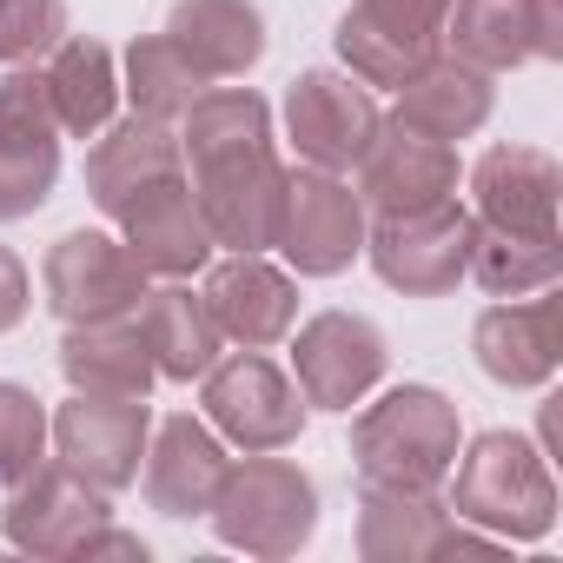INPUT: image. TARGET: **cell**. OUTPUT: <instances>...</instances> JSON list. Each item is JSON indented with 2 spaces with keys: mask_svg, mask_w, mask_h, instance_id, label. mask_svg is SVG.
Here are the masks:
<instances>
[{
  "mask_svg": "<svg viewBox=\"0 0 563 563\" xmlns=\"http://www.w3.org/2000/svg\"><path fill=\"white\" fill-rule=\"evenodd\" d=\"M166 41L192 60L199 80H239L265 54V21L252 0H179Z\"/></svg>",
  "mask_w": 563,
  "mask_h": 563,
  "instance_id": "cb8c5ba5",
  "label": "cell"
},
{
  "mask_svg": "<svg viewBox=\"0 0 563 563\" xmlns=\"http://www.w3.org/2000/svg\"><path fill=\"white\" fill-rule=\"evenodd\" d=\"M451 0H352L339 21V60L365 87H405L424 60H438Z\"/></svg>",
  "mask_w": 563,
  "mask_h": 563,
  "instance_id": "9c48e42d",
  "label": "cell"
},
{
  "mask_svg": "<svg viewBox=\"0 0 563 563\" xmlns=\"http://www.w3.org/2000/svg\"><path fill=\"white\" fill-rule=\"evenodd\" d=\"M199 299H206L219 339H232V345H245V352L278 345V339L292 332V319H299V286H292L278 265H265V252H232V258H219Z\"/></svg>",
  "mask_w": 563,
  "mask_h": 563,
  "instance_id": "d6986e66",
  "label": "cell"
},
{
  "mask_svg": "<svg viewBox=\"0 0 563 563\" xmlns=\"http://www.w3.org/2000/svg\"><path fill=\"white\" fill-rule=\"evenodd\" d=\"M352 457L365 484L385 490H438L457 457V405L431 385H398L352 424Z\"/></svg>",
  "mask_w": 563,
  "mask_h": 563,
  "instance_id": "3957f363",
  "label": "cell"
},
{
  "mask_svg": "<svg viewBox=\"0 0 563 563\" xmlns=\"http://www.w3.org/2000/svg\"><path fill=\"white\" fill-rule=\"evenodd\" d=\"M358 550L372 563H411V556H457V550H497V537L464 530V517H451V504H438V490H385L365 484L358 497Z\"/></svg>",
  "mask_w": 563,
  "mask_h": 563,
  "instance_id": "5bb4252c",
  "label": "cell"
},
{
  "mask_svg": "<svg viewBox=\"0 0 563 563\" xmlns=\"http://www.w3.org/2000/svg\"><path fill=\"white\" fill-rule=\"evenodd\" d=\"M41 80H47L60 133H74V140H93L120 107V74H113V54L100 41H60L47 54Z\"/></svg>",
  "mask_w": 563,
  "mask_h": 563,
  "instance_id": "83f0119b",
  "label": "cell"
},
{
  "mask_svg": "<svg viewBox=\"0 0 563 563\" xmlns=\"http://www.w3.org/2000/svg\"><path fill=\"white\" fill-rule=\"evenodd\" d=\"M107 523H113L107 490H93L87 477H74L60 457L34 464L8 490V510H0V537H8L14 550H34V556H87V543Z\"/></svg>",
  "mask_w": 563,
  "mask_h": 563,
  "instance_id": "30bf717a",
  "label": "cell"
},
{
  "mask_svg": "<svg viewBox=\"0 0 563 563\" xmlns=\"http://www.w3.org/2000/svg\"><path fill=\"white\" fill-rule=\"evenodd\" d=\"M146 438H153V411L146 398H100V391H74L54 418V457L87 477L93 490H126L140 477V457H146Z\"/></svg>",
  "mask_w": 563,
  "mask_h": 563,
  "instance_id": "8fae6325",
  "label": "cell"
},
{
  "mask_svg": "<svg viewBox=\"0 0 563 563\" xmlns=\"http://www.w3.org/2000/svg\"><path fill=\"white\" fill-rule=\"evenodd\" d=\"M378 126H385V113L365 93V80H352V74L319 67V74H299L286 93V133H292L299 159L319 173H352L365 159V146L378 140Z\"/></svg>",
  "mask_w": 563,
  "mask_h": 563,
  "instance_id": "4fadbf2b",
  "label": "cell"
},
{
  "mask_svg": "<svg viewBox=\"0 0 563 563\" xmlns=\"http://www.w3.org/2000/svg\"><path fill=\"white\" fill-rule=\"evenodd\" d=\"M133 325H140V339H146L159 378H179V385L206 378V365H212L219 345H225L219 325H212V312H206V299H199L192 286H179V278H166V286H146V292H140Z\"/></svg>",
  "mask_w": 563,
  "mask_h": 563,
  "instance_id": "603a6c76",
  "label": "cell"
},
{
  "mask_svg": "<svg viewBox=\"0 0 563 563\" xmlns=\"http://www.w3.org/2000/svg\"><path fill=\"white\" fill-rule=\"evenodd\" d=\"M179 159L192 199L212 225V245L265 252L286 212V166L272 153V107L252 87L199 93L179 113Z\"/></svg>",
  "mask_w": 563,
  "mask_h": 563,
  "instance_id": "6da1fadb",
  "label": "cell"
},
{
  "mask_svg": "<svg viewBox=\"0 0 563 563\" xmlns=\"http://www.w3.org/2000/svg\"><path fill=\"white\" fill-rule=\"evenodd\" d=\"M212 530L232 550L252 556H292L312 530H319V490L292 457H265L245 451V464H225L212 504H206Z\"/></svg>",
  "mask_w": 563,
  "mask_h": 563,
  "instance_id": "277c9868",
  "label": "cell"
},
{
  "mask_svg": "<svg viewBox=\"0 0 563 563\" xmlns=\"http://www.w3.org/2000/svg\"><path fill=\"white\" fill-rule=\"evenodd\" d=\"M206 418L239 451H286L306 431V398L272 358L232 352L206 365Z\"/></svg>",
  "mask_w": 563,
  "mask_h": 563,
  "instance_id": "52a82bcc",
  "label": "cell"
},
{
  "mask_svg": "<svg viewBox=\"0 0 563 563\" xmlns=\"http://www.w3.org/2000/svg\"><path fill=\"white\" fill-rule=\"evenodd\" d=\"M358 199L372 212H424L457 199V153L444 140H424L411 126H378V140L358 159Z\"/></svg>",
  "mask_w": 563,
  "mask_h": 563,
  "instance_id": "ffe728a7",
  "label": "cell"
},
{
  "mask_svg": "<svg viewBox=\"0 0 563 563\" xmlns=\"http://www.w3.org/2000/svg\"><path fill=\"white\" fill-rule=\"evenodd\" d=\"M67 41V0H0V67H34Z\"/></svg>",
  "mask_w": 563,
  "mask_h": 563,
  "instance_id": "4dcf8cb0",
  "label": "cell"
},
{
  "mask_svg": "<svg viewBox=\"0 0 563 563\" xmlns=\"http://www.w3.org/2000/svg\"><path fill=\"white\" fill-rule=\"evenodd\" d=\"M219 477H225V444L212 438V424H199L192 411L153 424L146 457H140V484H146L153 510H166V517H206Z\"/></svg>",
  "mask_w": 563,
  "mask_h": 563,
  "instance_id": "44dd1931",
  "label": "cell"
},
{
  "mask_svg": "<svg viewBox=\"0 0 563 563\" xmlns=\"http://www.w3.org/2000/svg\"><path fill=\"white\" fill-rule=\"evenodd\" d=\"M60 372H67L74 391H100V398H146L153 378H159L133 312L126 319H100V325H67Z\"/></svg>",
  "mask_w": 563,
  "mask_h": 563,
  "instance_id": "d4e9b609",
  "label": "cell"
},
{
  "mask_svg": "<svg viewBox=\"0 0 563 563\" xmlns=\"http://www.w3.org/2000/svg\"><path fill=\"white\" fill-rule=\"evenodd\" d=\"M490 120V74L464 67V60H424L405 87H398V126L424 133V140H471Z\"/></svg>",
  "mask_w": 563,
  "mask_h": 563,
  "instance_id": "484cf974",
  "label": "cell"
},
{
  "mask_svg": "<svg viewBox=\"0 0 563 563\" xmlns=\"http://www.w3.org/2000/svg\"><path fill=\"white\" fill-rule=\"evenodd\" d=\"M471 345H477L484 378H497V385H510V391L550 385L556 365H563V299H556V286L523 292V299H510V306H490V312L477 319Z\"/></svg>",
  "mask_w": 563,
  "mask_h": 563,
  "instance_id": "ac0fdd59",
  "label": "cell"
},
{
  "mask_svg": "<svg viewBox=\"0 0 563 563\" xmlns=\"http://www.w3.org/2000/svg\"><path fill=\"white\" fill-rule=\"evenodd\" d=\"M206 87H212V80H199L192 60H186L166 34H146V41L126 47V87H120V93L133 100V113H146V120H179Z\"/></svg>",
  "mask_w": 563,
  "mask_h": 563,
  "instance_id": "f546056e",
  "label": "cell"
},
{
  "mask_svg": "<svg viewBox=\"0 0 563 563\" xmlns=\"http://www.w3.org/2000/svg\"><path fill=\"white\" fill-rule=\"evenodd\" d=\"M173 173H186L173 120H146V113H133V120H107V126L93 133V153H87V192H93V206H100L107 219H113L133 192H146V186H159V179H173Z\"/></svg>",
  "mask_w": 563,
  "mask_h": 563,
  "instance_id": "7402d4cb",
  "label": "cell"
},
{
  "mask_svg": "<svg viewBox=\"0 0 563 563\" xmlns=\"http://www.w3.org/2000/svg\"><path fill=\"white\" fill-rule=\"evenodd\" d=\"M537 14V60H556L563 54V0H530Z\"/></svg>",
  "mask_w": 563,
  "mask_h": 563,
  "instance_id": "836d02e7",
  "label": "cell"
},
{
  "mask_svg": "<svg viewBox=\"0 0 563 563\" xmlns=\"http://www.w3.org/2000/svg\"><path fill=\"white\" fill-rule=\"evenodd\" d=\"M444 41H451V60L477 74H510L537 60V14L530 0H451Z\"/></svg>",
  "mask_w": 563,
  "mask_h": 563,
  "instance_id": "4316f807",
  "label": "cell"
},
{
  "mask_svg": "<svg viewBox=\"0 0 563 563\" xmlns=\"http://www.w3.org/2000/svg\"><path fill=\"white\" fill-rule=\"evenodd\" d=\"M27 265L8 252V245H0V332H14L21 319H27Z\"/></svg>",
  "mask_w": 563,
  "mask_h": 563,
  "instance_id": "d6a6232c",
  "label": "cell"
},
{
  "mask_svg": "<svg viewBox=\"0 0 563 563\" xmlns=\"http://www.w3.org/2000/svg\"><path fill=\"white\" fill-rule=\"evenodd\" d=\"M41 444H47V411H41V398L0 378V490H14V484L41 464Z\"/></svg>",
  "mask_w": 563,
  "mask_h": 563,
  "instance_id": "1f68e13d",
  "label": "cell"
},
{
  "mask_svg": "<svg viewBox=\"0 0 563 563\" xmlns=\"http://www.w3.org/2000/svg\"><path fill=\"white\" fill-rule=\"evenodd\" d=\"M471 239H477L471 206L444 199V206H424V212H378V225L365 232V252H372V265L391 292L438 299L464 278Z\"/></svg>",
  "mask_w": 563,
  "mask_h": 563,
  "instance_id": "5b68a950",
  "label": "cell"
},
{
  "mask_svg": "<svg viewBox=\"0 0 563 563\" xmlns=\"http://www.w3.org/2000/svg\"><path fill=\"white\" fill-rule=\"evenodd\" d=\"M126 252L146 265V278H192L206 258H212V225L192 199V179L173 173L146 192H133L120 212H113Z\"/></svg>",
  "mask_w": 563,
  "mask_h": 563,
  "instance_id": "e0dca14e",
  "label": "cell"
},
{
  "mask_svg": "<svg viewBox=\"0 0 563 563\" xmlns=\"http://www.w3.org/2000/svg\"><path fill=\"white\" fill-rule=\"evenodd\" d=\"M556 192L563 173L543 146H490L471 173V219L484 232L556 239Z\"/></svg>",
  "mask_w": 563,
  "mask_h": 563,
  "instance_id": "2e32d148",
  "label": "cell"
},
{
  "mask_svg": "<svg viewBox=\"0 0 563 563\" xmlns=\"http://www.w3.org/2000/svg\"><path fill=\"white\" fill-rule=\"evenodd\" d=\"M490 299H523L563 278V245L556 239H517V232H484L471 239V265H464Z\"/></svg>",
  "mask_w": 563,
  "mask_h": 563,
  "instance_id": "f1b7e54d",
  "label": "cell"
},
{
  "mask_svg": "<svg viewBox=\"0 0 563 563\" xmlns=\"http://www.w3.org/2000/svg\"><path fill=\"white\" fill-rule=\"evenodd\" d=\"M299 398L325 411H352L385 378V332L358 312H319L292 345Z\"/></svg>",
  "mask_w": 563,
  "mask_h": 563,
  "instance_id": "9a60e30c",
  "label": "cell"
},
{
  "mask_svg": "<svg viewBox=\"0 0 563 563\" xmlns=\"http://www.w3.org/2000/svg\"><path fill=\"white\" fill-rule=\"evenodd\" d=\"M451 517L490 530L497 543H537L556 523L550 457L517 431H484L451 457Z\"/></svg>",
  "mask_w": 563,
  "mask_h": 563,
  "instance_id": "7a4b0ae2",
  "label": "cell"
},
{
  "mask_svg": "<svg viewBox=\"0 0 563 563\" xmlns=\"http://www.w3.org/2000/svg\"><path fill=\"white\" fill-rule=\"evenodd\" d=\"M41 286L60 325H100V319H126L146 292V265L126 252V239L113 232H67L47 245Z\"/></svg>",
  "mask_w": 563,
  "mask_h": 563,
  "instance_id": "8992f818",
  "label": "cell"
},
{
  "mask_svg": "<svg viewBox=\"0 0 563 563\" xmlns=\"http://www.w3.org/2000/svg\"><path fill=\"white\" fill-rule=\"evenodd\" d=\"M278 252L306 278H332L365 252V199L339 173H286V212H278Z\"/></svg>",
  "mask_w": 563,
  "mask_h": 563,
  "instance_id": "7c38bea8",
  "label": "cell"
},
{
  "mask_svg": "<svg viewBox=\"0 0 563 563\" xmlns=\"http://www.w3.org/2000/svg\"><path fill=\"white\" fill-rule=\"evenodd\" d=\"M60 179V120L34 67L0 74V225L47 206Z\"/></svg>",
  "mask_w": 563,
  "mask_h": 563,
  "instance_id": "ba28073f",
  "label": "cell"
}]
</instances>
